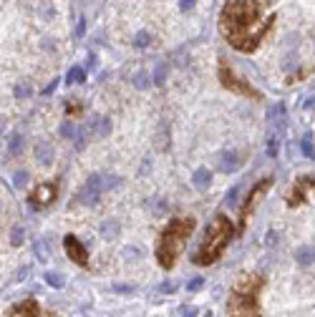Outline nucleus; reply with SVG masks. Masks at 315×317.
Here are the masks:
<instances>
[{
	"label": "nucleus",
	"mask_w": 315,
	"mask_h": 317,
	"mask_svg": "<svg viewBox=\"0 0 315 317\" xmlns=\"http://www.w3.org/2000/svg\"><path fill=\"white\" fill-rule=\"evenodd\" d=\"M272 23L275 13H270V3L265 0H227L219 10V33L242 53H255L260 48Z\"/></svg>",
	"instance_id": "f257e3e1"
},
{
	"label": "nucleus",
	"mask_w": 315,
	"mask_h": 317,
	"mask_svg": "<svg viewBox=\"0 0 315 317\" xmlns=\"http://www.w3.org/2000/svg\"><path fill=\"white\" fill-rule=\"evenodd\" d=\"M265 287V274L260 272H250L242 274L227 297V317H262L260 310V292Z\"/></svg>",
	"instance_id": "f03ea898"
},
{
	"label": "nucleus",
	"mask_w": 315,
	"mask_h": 317,
	"mask_svg": "<svg viewBox=\"0 0 315 317\" xmlns=\"http://www.w3.org/2000/svg\"><path fill=\"white\" fill-rule=\"evenodd\" d=\"M232 237H235V227H232V222L227 219V214H214V219H212V222L207 224V229H204V237H202L197 252L192 254V262L199 264V267L214 264V262L222 257L225 247L230 244Z\"/></svg>",
	"instance_id": "7ed1b4c3"
},
{
	"label": "nucleus",
	"mask_w": 315,
	"mask_h": 317,
	"mask_svg": "<svg viewBox=\"0 0 315 317\" xmlns=\"http://www.w3.org/2000/svg\"><path fill=\"white\" fill-rule=\"evenodd\" d=\"M194 224H197L194 217H177L164 227V232L159 234V242H156V252H154L159 267H164V269L174 267L177 257L182 254L187 239L194 232Z\"/></svg>",
	"instance_id": "20e7f679"
},
{
	"label": "nucleus",
	"mask_w": 315,
	"mask_h": 317,
	"mask_svg": "<svg viewBox=\"0 0 315 317\" xmlns=\"http://www.w3.org/2000/svg\"><path fill=\"white\" fill-rule=\"evenodd\" d=\"M217 73H219V83H222L227 91H232V93H237V96H247L252 101L262 98V93H260L257 88H252L245 78H240L227 61H219V71H217Z\"/></svg>",
	"instance_id": "39448f33"
},
{
	"label": "nucleus",
	"mask_w": 315,
	"mask_h": 317,
	"mask_svg": "<svg viewBox=\"0 0 315 317\" xmlns=\"http://www.w3.org/2000/svg\"><path fill=\"white\" fill-rule=\"evenodd\" d=\"M272 187V177H267V179H260V182H255V187L247 191V196H245V201H242V209H240V229L247 224V217L252 214V209L257 206V201L267 194V189Z\"/></svg>",
	"instance_id": "423d86ee"
},
{
	"label": "nucleus",
	"mask_w": 315,
	"mask_h": 317,
	"mask_svg": "<svg viewBox=\"0 0 315 317\" xmlns=\"http://www.w3.org/2000/svg\"><path fill=\"white\" fill-rule=\"evenodd\" d=\"M104 189H106V187H104V174H91V177L86 179V184L81 187L76 201H78V204H86V206H96L99 199H101V194H104Z\"/></svg>",
	"instance_id": "0eeeda50"
},
{
	"label": "nucleus",
	"mask_w": 315,
	"mask_h": 317,
	"mask_svg": "<svg viewBox=\"0 0 315 317\" xmlns=\"http://www.w3.org/2000/svg\"><path fill=\"white\" fill-rule=\"evenodd\" d=\"M56 196H58V184L56 182H43V184H38L36 189L30 191L28 204L33 209H41V206H48L51 201H56Z\"/></svg>",
	"instance_id": "6e6552de"
},
{
	"label": "nucleus",
	"mask_w": 315,
	"mask_h": 317,
	"mask_svg": "<svg viewBox=\"0 0 315 317\" xmlns=\"http://www.w3.org/2000/svg\"><path fill=\"white\" fill-rule=\"evenodd\" d=\"M63 247H66V254H68V259H71L73 264H78V267H88V250H86V244H83L78 237L66 234Z\"/></svg>",
	"instance_id": "1a4fd4ad"
},
{
	"label": "nucleus",
	"mask_w": 315,
	"mask_h": 317,
	"mask_svg": "<svg viewBox=\"0 0 315 317\" xmlns=\"http://www.w3.org/2000/svg\"><path fill=\"white\" fill-rule=\"evenodd\" d=\"M240 164H242V156H240L235 149H225V151L217 154V169H219L222 174H232V171H237Z\"/></svg>",
	"instance_id": "9d476101"
},
{
	"label": "nucleus",
	"mask_w": 315,
	"mask_h": 317,
	"mask_svg": "<svg viewBox=\"0 0 315 317\" xmlns=\"http://www.w3.org/2000/svg\"><path fill=\"white\" fill-rule=\"evenodd\" d=\"M3 317H43V310L36 300H23V302L13 305Z\"/></svg>",
	"instance_id": "9b49d317"
},
{
	"label": "nucleus",
	"mask_w": 315,
	"mask_h": 317,
	"mask_svg": "<svg viewBox=\"0 0 315 317\" xmlns=\"http://www.w3.org/2000/svg\"><path fill=\"white\" fill-rule=\"evenodd\" d=\"M313 187H315L313 177H300V179L295 182V189L288 194V204H290V206L303 204V201H305V196H308V189H313Z\"/></svg>",
	"instance_id": "f8f14e48"
},
{
	"label": "nucleus",
	"mask_w": 315,
	"mask_h": 317,
	"mask_svg": "<svg viewBox=\"0 0 315 317\" xmlns=\"http://www.w3.org/2000/svg\"><path fill=\"white\" fill-rule=\"evenodd\" d=\"M267 124L275 128V131H282V126L288 124V111H285V103H272L267 109Z\"/></svg>",
	"instance_id": "ddd939ff"
},
{
	"label": "nucleus",
	"mask_w": 315,
	"mask_h": 317,
	"mask_svg": "<svg viewBox=\"0 0 315 317\" xmlns=\"http://www.w3.org/2000/svg\"><path fill=\"white\" fill-rule=\"evenodd\" d=\"M88 128L93 131V138H106L111 133V121L109 119H101V116H93Z\"/></svg>",
	"instance_id": "4468645a"
},
{
	"label": "nucleus",
	"mask_w": 315,
	"mask_h": 317,
	"mask_svg": "<svg viewBox=\"0 0 315 317\" xmlns=\"http://www.w3.org/2000/svg\"><path fill=\"white\" fill-rule=\"evenodd\" d=\"M53 156H56V151H53L51 144H46V141L36 144V161H38V164H51Z\"/></svg>",
	"instance_id": "2eb2a0df"
},
{
	"label": "nucleus",
	"mask_w": 315,
	"mask_h": 317,
	"mask_svg": "<svg viewBox=\"0 0 315 317\" xmlns=\"http://www.w3.org/2000/svg\"><path fill=\"white\" fill-rule=\"evenodd\" d=\"M295 259H298V264H303V267L315 264V247L313 244H303V247L295 252Z\"/></svg>",
	"instance_id": "dca6fc26"
},
{
	"label": "nucleus",
	"mask_w": 315,
	"mask_h": 317,
	"mask_svg": "<svg viewBox=\"0 0 315 317\" xmlns=\"http://www.w3.org/2000/svg\"><path fill=\"white\" fill-rule=\"evenodd\" d=\"M73 83H86V68L73 65V68L66 73V86H73Z\"/></svg>",
	"instance_id": "f3484780"
},
{
	"label": "nucleus",
	"mask_w": 315,
	"mask_h": 317,
	"mask_svg": "<svg viewBox=\"0 0 315 317\" xmlns=\"http://www.w3.org/2000/svg\"><path fill=\"white\" fill-rule=\"evenodd\" d=\"M192 182H194V187H197V189H207V187H209V182H212V174L202 166V169H197V171L192 174Z\"/></svg>",
	"instance_id": "a211bd4d"
},
{
	"label": "nucleus",
	"mask_w": 315,
	"mask_h": 317,
	"mask_svg": "<svg viewBox=\"0 0 315 317\" xmlns=\"http://www.w3.org/2000/svg\"><path fill=\"white\" fill-rule=\"evenodd\" d=\"M20 151H23V136H20V133H13L10 141H8V156H10V159H13V156H20Z\"/></svg>",
	"instance_id": "6ab92c4d"
},
{
	"label": "nucleus",
	"mask_w": 315,
	"mask_h": 317,
	"mask_svg": "<svg viewBox=\"0 0 315 317\" xmlns=\"http://www.w3.org/2000/svg\"><path fill=\"white\" fill-rule=\"evenodd\" d=\"M101 234H104L106 239H114V237L119 234V222H116V219L104 222V224H101Z\"/></svg>",
	"instance_id": "aec40b11"
},
{
	"label": "nucleus",
	"mask_w": 315,
	"mask_h": 317,
	"mask_svg": "<svg viewBox=\"0 0 315 317\" xmlns=\"http://www.w3.org/2000/svg\"><path fill=\"white\" fill-rule=\"evenodd\" d=\"M300 151H303L308 159H315V146H313V136H310V133H305V136L300 138Z\"/></svg>",
	"instance_id": "412c9836"
},
{
	"label": "nucleus",
	"mask_w": 315,
	"mask_h": 317,
	"mask_svg": "<svg viewBox=\"0 0 315 317\" xmlns=\"http://www.w3.org/2000/svg\"><path fill=\"white\" fill-rule=\"evenodd\" d=\"M43 279H46V285H51V287H56V290L66 285V277H63L61 272H46Z\"/></svg>",
	"instance_id": "4be33fe9"
},
{
	"label": "nucleus",
	"mask_w": 315,
	"mask_h": 317,
	"mask_svg": "<svg viewBox=\"0 0 315 317\" xmlns=\"http://www.w3.org/2000/svg\"><path fill=\"white\" fill-rule=\"evenodd\" d=\"M149 83H154V78H151L146 71H136V76H134V86H136V88H146Z\"/></svg>",
	"instance_id": "5701e85b"
},
{
	"label": "nucleus",
	"mask_w": 315,
	"mask_h": 317,
	"mask_svg": "<svg viewBox=\"0 0 315 317\" xmlns=\"http://www.w3.org/2000/svg\"><path fill=\"white\" fill-rule=\"evenodd\" d=\"M149 43H151V36H149L146 30H139V33L134 36V46H136V48H146Z\"/></svg>",
	"instance_id": "b1692460"
},
{
	"label": "nucleus",
	"mask_w": 315,
	"mask_h": 317,
	"mask_svg": "<svg viewBox=\"0 0 315 317\" xmlns=\"http://www.w3.org/2000/svg\"><path fill=\"white\" fill-rule=\"evenodd\" d=\"M154 86H162L164 81H167V63H159L156 65V71H154Z\"/></svg>",
	"instance_id": "393cba45"
},
{
	"label": "nucleus",
	"mask_w": 315,
	"mask_h": 317,
	"mask_svg": "<svg viewBox=\"0 0 315 317\" xmlns=\"http://www.w3.org/2000/svg\"><path fill=\"white\" fill-rule=\"evenodd\" d=\"M10 244H13V247H20V244H23V227L15 224V227L10 229Z\"/></svg>",
	"instance_id": "a878e982"
},
{
	"label": "nucleus",
	"mask_w": 315,
	"mask_h": 317,
	"mask_svg": "<svg viewBox=\"0 0 315 317\" xmlns=\"http://www.w3.org/2000/svg\"><path fill=\"white\" fill-rule=\"evenodd\" d=\"M240 191H242V184H235L232 189L227 191V196H225V204H227V206H235V201H237Z\"/></svg>",
	"instance_id": "bb28decb"
},
{
	"label": "nucleus",
	"mask_w": 315,
	"mask_h": 317,
	"mask_svg": "<svg viewBox=\"0 0 315 317\" xmlns=\"http://www.w3.org/2000/svg\"><path fill=\"white\" fill-rule=\"evenodd\" d=\"M25 184H28V171H23V169H20V171H15V174H13V187L23 189Z\"/></svg>",
	"instance_id": "cd10ccee"
},
{
	"label": "nucleus",
	"mask_w": 315,
	"mask_h": 317,
	"mask_svg": "<svg viewBox=\"0 0 315 317\" xmlns=\"http://www.w3.org/2000/svg\"><path fill=\"white\" fill-rule=\"evenodd\" d=\"M61 136H63V138H76V136H78V128L66 121V124L61 126Z\"/></svg>",
	"instance_id": "c85d7f7f"
},
{
	"label": "nucleus",
	"mask_w": 315,
	"mask_h": 317,
	"mask_svg": "<svg viewBox=\"0 0 315 317\" xmlns=\"http://www.w3.org/2000/svg\"><path fill=\"white\" fill-rule=\"evenodd\" d=\"M119 184H121L119 177H114V174H106V177H104V187H106V189H116Z\"/></svg>",
	"instance_id": "c756f323"
},
{
	"label": "nucleus",
	"mask_w": 315,
	"mask_h": 317,
	"mask_svg": "<svg viewBox=\"0 0 315 317\" xmlns=\"http://www.w3.org/2000/svg\"><path fill=\"white\" fill-rule=\"evenodd\" d=\"M167 209H169V204H164L162 199H154V206H151V212H154V214H164Z\"/></svg>",
	"instance_id": "7c9ffc66"
},
{
	"label": "nucleus",
	"mask_w": 315,
	"mask_h": 317,
	"mask_svg": "<svg viewBox=\"0 0 315 317\" xmlns=\"http://www.w3.org/2000/svg\"><path fill=\"white\" fill-rule=\"evenodd\" d=\"M202 285H204V279H202V277H194V279H189V282H187V290H189V292H197Z\"/></svg>",
	"instance_id": "2f4dec72"
},
{
	"label": "nucleus",
	"mask_w": 315,
	"mask_h": 317,
	"mask_svg": "<svg viewBox=\"0 0 315 317\" xmlns=\"http://www.w3.org/2000/svg\"><path fill=\"white\" fill-rule=\"evenodd\" d=\"M277 154V138L272 136L270 141H267V156H275Z\"/></svg>",
	"instance_id": "473e14b6"
},
{
	"label": "nucleus",
	"mask_w": 315,
	"mask_h": 317,
	"mask_svg": "<svg viewBox=\"0 0 315 317\" xmlns=\"http://www.w3.org/2000/svg\"><path fill=\"white\" fill-rule=\"evenodd\" d=\"M174 290H177V287H174L172 282H162V285H159V292H162V295H172Z\"/></svg>",
	"instance_id": "72a5a7b5"
},
{
	"label": "nucleus",
	"mask_w": 315,
	"mask_h": 317,
	"mask_svg": "<svg viewBox=\"0 0 315 317\" xmlns=\"http://www.w3.org/2000/svg\"><path fill=\"white\" fill-rule=\"evenodd\" d=\"M28 93H30L28 86H15V96H18V98H23V96H28Z\"/></svg>",
	"instance_id": "f704fd0d"
},
{
	"label": "nucleus",
	"mask_w": 315,
	"mask_h": 317,
	"mask_svg": "<svg viewBox=\"0 0 315 317\" xmlns=\"http://www.w3.org/2000/svg\"><path fill=\"white\" fill-rule=\"evenodd\" d=\"M194 3H197V0H179V8H182V10H192Z\"/></svg>",
	"instance_id": "c9c22d12"
},
{
	"label": "nucleus",
	"mask_w": 315,
	"mask_h": 317,
	"mask_svg": "<svg viewBox=\"0 0 315 317\" xmlns=\"http://www.w3.org/2000/svg\"><path fill=\"white\" fill-rule=\"evenodd\" d=\"M56 86H58V81H53V83H48V86L43 88V96H51V93L56 91Z\"/></svg>",
	"instance_id": "e433bc0d"
},
{
	"label": "nucleus",
	"mask_w": 315,
	"mask_h": 317,
	"mask_svg": "<svg viewBox=\"0 0 315 317\" xmlns=\"http://www.w3.org/2000/svg\"><path fill=\"white\" fill-rule=\"evenodd\" d=\"M265 242H267L270 247H275V242H277V234H275V232H270V234L265 237Z\"/></svg>",
	"instance_id": "4c0bfd02"
},
{
	"label": "nucleus",
	"mask_w": 315,
	"mask_h": 317,
	"mask_svg": "<svg viewBox=\"0 0 315 317\" xmlns=\"http://www.w3.org/2000/svg\"><path fill=\"white\" fill-rule=\"evenodd\" d=\"M303 109H305V111H310V109H315V96H310V98H308V101L303 103Z\"/></svg>",
	"instance_id": "58836bf2"
},
{
	"label": "nucleus",
	"mask_w": 315,
	"mask_h": 317,
	"mask_svg": "<svg viewBox=\"0 0 315 317\" xmlns=\"http://www.w3.org/2000/svg\"><path fill=\"white\" fill-rule=\"evenodd\" d=\"M194 315H197L194 307H184V310H182V317H194Z\"/></svg>",
	"instance_id": "ea45409f"
},
{
	"label": "nucleus",
	"mask_w": 315,
	"mask_h": 317,
	"mask_svg": "<svg viewBox=\"0 0 315 317\" xmlns=\"http://www.w3.org/2000/svg\"><path fill=\"white\" fill-rule=\"evenodd\" d=\"M114 290H116V292H134V287H129V285H126V287H119V285H116Z\"/></svg>",
	"instance_id": "a19ab883"
}]
</instances>
